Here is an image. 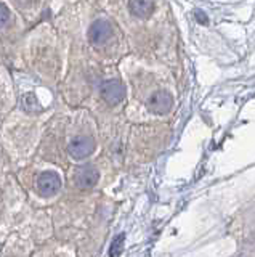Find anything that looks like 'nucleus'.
<instances>
[{
    "label": "nucleus",
    "instance_id": "obj_1",
    "mask_svg": "<svg viewBox=\"0 0 255 257\" xmlns=\"http://www.w3.org/2000/svg\"><path fill=\"white\" fill-rule=\"evenodd\" d=\"M36 188L42 196H52L58 193L61 188V179L58 174L55 172H42L37 177Z\"/></svg>",
    "mask_w": 255,
    "mask_h": 257
},
{
    "label": "nucleus",
    "instance_id": "obj_2",
    "mask_svg": "<svg viewBox=\"0 0 255 257\" xmlns=\"http://www.w3.org/2000/svg\"><path fill=\"white\" fill-rule=\"evenodd\" d=\"M95 147L97 145H95V140L92 137H76V139L71 140L68 151L74 159H84L92 155L95 151Z\"/></svg>",
    "mask_w": 255,
    "mask_h": 257
},
{
    "label": "nucleus",
    "instance_id": "obj_3",
    "mask_svg": "<svg viewBox=\"0 0 255 257\" xmlns=\"http://www.w3.org/2000/svg\"><path fill=\"white\" fill-rule=\"evenodd\" d=\"M173 106V96L165 90H157L149 96L148 108L154 114H167Z\"/></svg>",
    "mask_w": 255,
    "mask_h": 257
},
{
    "label": "nucleus",
    "instance_id": "obj_4",
    "mask_svg": "<svg viewBox=\"0 0 255 257\" xmlns=\"http://www.w3.org/2000/svg\"><path fill=\"white\" fill-rule=\"evenodd\" d=\"M113 36V26L106 20H97L89 29V40L93 45H101Z\"/></svg>",
    "mask_w": 255,
    "mask_h": 257
},
{
    "label": "nucleus",
    "instance_id": "obj_5",
    "mask_svg": "<svg viewBox=\"0 0 255 257\" xmlns=\"http://www.w3.org/2000/svg\"><path fill=\"white\" fill-rule=\"evenodd\" d=\"M101 96L103 100L109 104H117L124 100L125 96V88L124 85L119 82V80L113 79V80H108L101 85Z\"/></svg>",
    "mask_w": 255,
    "mask_h": 257
},
{
    "label": "nucleus",
    "instance_id": "obj_6",
    "mask_svg": "<svg viewBox=\"0 0 255 257\" xmlns=\"http://www.w3.org/2000/svg\"><path fill=\"white\" fill-rule=\"evenodd\" d=\"M98 179L100 174L93 166H84L81 169H77L74 174V183L77 188H92L97 185Z\"/></svg>",
    "mask_w": 255,
    "mask_h": 257
},
{
    "label": "nucleus",
    "instance_id": "obj_7",
    "mask_svg": "<svg viewBox=\"0 0 255 257\" xmlns=\"http://www.w3.org/2000/svg\"><path fill=\"white\" fill-rule=\"evenodd\" d=\"M129 8L132 15L138 16V18H148L154 12V2L153 0H130Z\"/></svg>",
    "mask_w": 255,
    "mask_h": 257
},
{
    "label": "nucleus",
    "instance_id": "obj_8",
    "mask_svg": "<svg viewBox=\"0 0 255 257\" xmlns=\"http://www.w3.org/2000/svg\"><path fill=\"white\" fill-rule=\"evenodd\" d=\"M122 244H124V235L117 236V238L113 241V246H111V251H109V254H111V255H119V254H121Z\"/></svg>",
    "mask_w": 255,
    "mask_h": 257
},
{
    "label": "nucleus",
    "instance_id": "obj_9",
    "mask_svg": "<svg viewBox=\"0 0 255 257\" xmlns=\"http://www.w3.org/2000/svg\"><path fill=\"white\" fill-rule=\"evenodd\" d=\"M10 18V12H9V8H7V5L4 4H0V28L4 26V24L9 21Z\"/></svg>",
    "mask_w": 255,
    "mask_h": 257
},
{
    "label": "nucleus",
    "instance_id": "obj_10",
    "mask_svg": "<svg viewBox=\"0 0 255 257\" xmlns=\"http://www.w3.org/2000/svg\"><path fill=\"white\" fill-rule=\"evenodd\" d=\"M196 18L199 23H202V24H207V16L202 13V12H196Z\"/></svg>",
    "mask_w": 255,
    "mask_h": 257
}]
</instances>
